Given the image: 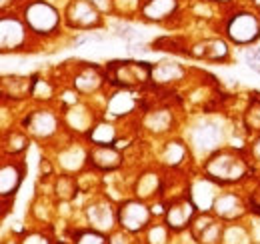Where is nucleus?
Returning a JSON list of instances; mask_svg holds the SVG:
<instances>
[{
	"instance_id": "obj_42",
	"label": "nucleus",
	"mask_w": 260,
	"mask_h": 244,
	"mask_svg": "<svg viewBox=\"0 0 260 244\" xmlns=\"http://www.w3.org/2000/svg\"><path fill=\"white\" fill-rule=\"evenodd\" d=\"M100 12H114V0H90Z\"/></svg>"
},
{
	"instance_id": "obj_31",
	"label": "nucleus",
	"mask_w": 260,
	"mask_h": 244,
	"mask_svg": "<svg viewBox=\"0 0 260 244\" xmlns=\"http://www.w3.org/2000/svg\"><path fill=\"white\" fill-rule=\"evenodd\" d=\"M222 244H252V234L240 224H230L224 228Z\"/></svg>"
},
{
	"instance_id": "obj_39",
	"label": "nucleus",
	"mask_w": 260,
	"mask_h": 244,
	"mask_svg": "<svg viewBox=\"0 0 260 244\" xmlns=\"http://www.w3.org/2000/svg\"><path fill=\"white\" fill-rule=\"evenodd\" d=\"M20 244H52V240L46 234L32 230V232H24V236L20 238Z\"/></svg>"
},
{
	"instance_id": "obj_3",
	"label": "nucleus",
	"mask_w": 260,
	"mask_h": 244,
	"mask_svg": "<svg viewBox=\"0 0 260 244\" xmlns=\"http://www.w3.org/2000/svg\"><path fill=\"white\" fill-rule=\"evenodd\" d=\"M106 80L114 88L142 90L152 86V64L144 60H112L106 64Z\"/></svg>"
},
{
	"instance_id": "obj_34",
	"label": "nucleus",
	"mask_w": 260,
	"mask_h": 244,
	"mask_svg": "<svg viewBox=\"0 0 260 244\" xmlns=\"http://www.w3.org/2000/svg\"><path fill=\"white\" fill-rule=\"evenodd\" d=\"M56 92V86L48 80V78H42V76H36L32 80V94L36 100H50Z\"/></svg>"
},
{
	"instance_id": "obj_8",
	"label": "nucleus",
	"mask_w": 260,
	"mask_h": 244,
	"mask_svg": "<svg viewBox=\"0 0 260 244\" xmlns=\"http://www.w3.org/2000/svg\"><path fill=\"white\" fill-rule=\"evenodd\" d=\"M224 144V130L216 122H202L192 128L190 132V148L196 154L210 156L212 152L220 150Z\"/></svg>"
},
{
	"instance_id": "obj_46",
	"label": "nucleus",
	"mask_w": 260,
	"mask_h": 244,
	"mask_svg": "<svg viewBox=\"0 0 260 244\" xmlns=\"http://www.w3.org/2000/svg\"><path fill=\"white\" fill-rule=\"evenodd\" d=\"M16 0H2V12H6L8 10V6H12Z\"/></svg>"
},
{
	"instance_id": "obj_33",
	"label": "nucleus",
	"mask_w": 260,
	"mask_h": 244,
	"mask_svg": "<svg viewBox=\"0 0 260 244\" xmlns=\"http://www.w3.org/2000/svg\"><path fill=\"white\" fill-rule=\"evenodd\" d=\"M76 188H78L76 180H74L72 176H68V174H62V176H58V178L54 180V192H56V196L62 198V200H70V198L76 194Z\"/></svg>"
},
{
	"instance_id": "obj_21",
	"label": "nucleus",
	"mask_w": 260,
	"mask_h": 244,
	"mask_svg": "<svg viewBox=\"0 0 260 244\" xmlns=\"http://www.w3.org/2000/svg\"><path fill=\"white\" fill-rule=\"evenodd\" d=\"M188 56L208 62H226L230 60V48H228L226 40L210 38V40H202L198 44L188 46Z\"/></svg>"
},
{
	"instance_id": "obj_9",
	"label": "nucleus",
	"mask_w": 260,
	"mask_h": 244,
	"mask_svg": "<svg viewBox=\"0 0 260 244\" xmlns=\"http://www.w3.org/2000/svg\"><path fill=\"white\" fill-rule=\"evenodd\" d=\"M22 128L38 140H50L60 130V116L50 108H36L22 120Z\"/></svg>"
},
{
	"instance_id": "obj_1",
	"label": "nucleus",
	"mask_w": 260,
	"mask_h": 244,
	"mask_svg": "<svg viewBox=\"0 0 260 244\" xmlns=\"http://www.w3.org/2000/svg\"><path fill=\"white\" fill-rule=\"evenodd\" d=\"M252 160L246 152V148H220L210 156H206L202 164V172L218 182L222 188L232 184L246 182L252 174Z\"/></svg>"
},
{
	"instance_id": "obj_45",
	"label": "nucleus",
	"mask_w": 260,
	"mask_h": 244,
	"mask_svg": "<svg viewBox=\"0 0 260 244\" xmlns=\"http://www.w3.org/2000/svg\"><path fill=\"white\" fill-rule=\"evenodd\" d=\"M246 64H248V66H250V68H252V70H254V72H258V74H260V62H254V60H246Z\"/></svg>"
},
{
	"instance_id": "obj_13",
	"label": "nucleus",
	"mask_w": 260,
	"mask_h": 244,
	"mask_svg": "<svg viewBox=\"0 0 260 244\" xmlns=\"http://www.w3.org/2000/svg\"><path fill=\"white\" fill-rule=\"evenodd\" d=\"M220 192H222V186L218 182H214L212 178H208L204 172L188 186V196L194 202L198 212H212L214 200L218 198Z\"/></svg>"
},
{
	"instance_id": "obj_22",
	"label": "nucleus",
	"mask_w": 260,
	"mask_h": 244,
	"mask_svg": "<svg viewBox=\"0 0 260 244\" xmlns=\"http://www.w3.org/2000/svg\"><path fill=\"white\" fill-rule=\"evenodd\" d=\"M134 194H136V198H140L144 202L160 200V194H162V176L158 172H154V170L140 172V176L134 182Z\"/></svg>"
},
{
	"instance_id": "obj_17",
	"label": "nucleus",
	"mask_w": 260,
	"mask_h": 244,
	"mask_svg": "<svg viewBox=\"0 0 260 244\" xmlns=\"http://www.w3.org/2000/svg\"><path fill=\"white\" fill-rule=\"evenodd\" d=\"M86 220L88 226L100 230V232H110L114 226H118L116 222V208H112V204L106 198H94L88 206H86Z\"/></svg>"
},
{
	"instance_id": "obj_23",
	"label": "nucleus",
	"mask_w": 260,
	"mask_h": 244,
	"mask_svg": "<svg viewBox=\"0 0 260 244\" xmlns=\"http://www.w3.org/2000/svg\"><path fill=\"white\" fill-rule=\"evenodd\" d=\"M172 124H174L172 108H150V110H144L142 126L150 134L164 136V134H168L172 130Z\"/></svg>"
},
{
	"instance_id": "obj_37",
	"label": "nucleus",
	"mask_w": 260,
	"mask_h": 244,
	"mask_svg": "<svg viewBox=\"0 0 260 244\" xmlns=\"http://www.w3.org/2000/svg\"><path fill=\"white\" fill-rule=\"evenodd\" d=\"M142 0H114V12L120 16H138Z\"/></svg>"
},
{
	"instance_id": "obj_26",
	"label": "nucleus",
	"mask_w": 260,
	"mask_h": 244,
	"mask_svg": "<svg viewBox=\"0 0 260 244\" xmlns=\"http://www.w3.org/2000/svg\"><path fill=\"white\" fill-rule=\"evenodd\" d=\"M86 140L96 146H114L118 140V130L112 122L96 120L92 124V128L86 132Z\"/></svg>"
},
{
	"instance_id": "obj_30",
	"label": "nucleus",
	"mask_w": 260,
	"mask_h": 244,
	"mask_svg": "<svg viewBox=\"0 0 260 244\" xmlns=\"http://www.w3.org/2000/svg\"><path fill=\"white\" fill-rule=\"evenodd\" d=\"M172 230L164 224V222H152L146 230H144V244H168Z\"/></svg>"
},
{
	"instance_id": "obj_7",
	"label": "nucleus",
	"mask_w": 260,
	"mask_h": 244,
	"mask_svg": "<svg viewBox=\"0 0 260 244\" xmlns=\"http://www.w3.org/2000/svg\"><path fill=\"white\" fill-rule=\"evenodd\" d=\"M64 22L68 28L88 32L102 26V16L96 6L90 4V0H70L66 4Z\"/></svg>"
},
{
	"instance_id": "obj_38",
	"label": "nucleus",
	"mask_w": 260,
	"mask_h": 244,
	"mask_svg": "<svg viewBox=\"0 0 260 244\" xmlns=\"http://www.w3.org/2000/svg\"><path fill=\"white\" fill-rule=\"evenodd\" d=\"M246 204H248V212L260 216V182L250 190V194L246 198Z\"/></svg>"
},
{
	"instance_id": "obj_20",
	"label": "nucleus",
	"mask_w": 260,
	"mask_h": 244,
	"mask_svg": "<svg viewBox=\"0 0 260 244\" xmlns=\"http://www.w3.org/2000/svg\"><path fill=\"white\" fill-rule=\"evenodd\" d=\"M186 76H188V68L178 62L160 60L152 64V86L170 88V86L186 80Z\"/></svg>"
},
{
	"instance_id": "obj_12",
	"label": "nucleus",
	"mask_w": 260,
	"mask_h": 244,
	"mask_svg": "<svg viewBox=\"0 0 260 244\" xmlns=\"http://www.w3.org/2000/svg\"><path fill=\"white\" fill-rule=\"evenodd\" d=\"M142 106V98L136 94V90H126V88H114V92L106 98V116L110 120H120L132 116L138 108Z\"/></svg>"
},
{
	"instance_id": "obj_40",
	"label": "nucleus",
	"mask_w": 260,
	"mask_h": 244,
	"mask_svg": "<svg viewBox=\"0 0 260 244\" xmlns=\"http://www.w3.org/2000/svg\"><path fill=\"white\" fill-rule=\"evenodd\" d=\"M132 236H134V234H130L126 230L114 232V234H110V244H136V240H134Z\"/></svg>"
},
{
	"instance_id": "obj_41",
	"label": "nucleus",
	"mask_w": 260,
	"mask_h": 244,
	"mask_svg": "<svg viewBox=\"0 0 260 244\" xmlns=\"http://www.w3.org/2000/svg\"><path fill=\"white\" fill-rule=\"evenodd\" d=\"M246 152L250 156V160H252V164H258L260 166V134L248 144V148H246Z\"/></svg>"
},
{
	"instance_id": "obj_4",
	"label": "nucleus",
	"mask_w": 260,
	"mask_h": 244,
	"mask_svg": "<svg viewBox=\"0 0 260 244\" xmlns=\"http://www.w3.org/2000/svg\"><path fill=\"white\" fill-rule=\"evenodd\" d=\"M222 32L228 42L250 46L260 40V14L252 8H236L226 16Z\"/></svg>"
},
{
	"instance_id": "obj_47",
	"label": "nucleus",
	"mask_w": 260,
	"mask_h": 244,
	"mask_svg": "<svg viewBox=\"0 0 260 244\" xmlns=\"http://www.w3.org/2000/svg\"><path fill=\"white\" fill-rule=\"evenodd\" d=\"M250 2V6H252V10H256L260 14V0H248Z\"/></svg>"
},
{
	"instance_id": "obj_11",
	"label": "nucleus",
	"mask_w": 260,
	"mask_h": 244,
	"mask_svg": "<svg viewBox=\"0 0 260 244\" xmlns=\"http://www.w3.org/2000/svg\"><path fill=\"white\" fill-rule=\"evenodd\" d=\"M224 228L226 226L222 224V220L212 212H198L188 230L198 244H222Z\"/></svg>"
},
{
	"instance_id": "obj_24",
	"label": "nucleus",
	"mask_w": 260,
	"mask_h": 244,
	"mask_svg": "<svg viewBox=\"0 0 260 244\" xmlns=\"http://www.w3.org/2000/svg\"><path fill=\"white\" fill-rule=\"evenodd\" d=\"M188 150H190V146L178 138L166 140L162 144V152H160V160L166 166V170L168 168H182V164L188 158Z\"/></svg>"
},
{
	"instance_id": "obj_43",
	"label": "nucleus",
	"mask_w": 260,
	"mask_h": 244,
	"mask_svg": "<svg viewBox=\"0 0 260 244\" xmlns=\"http://www.w3.org/2000/svg\"><path fill=\"white\" fill-rule=\"evenodd\" d=\"M246 60L260 62V48H246Z\"/></svg>"
},
{
	"instance_id": "obj_10",
	"label": "nucleus",
	"mask_w": 260,
	"mask_h": 244,
	"mask_svg": "<svg viewBox=\"0 0 260 244\" xmlns=\"http://www.w3.org/2000/svg\"><path fill=\"white\" fill-rule=\"evenodd\" d=\"M164 204H166V210H164L162 222L172 232H182V230L190 228V224L194 222L196 214H198L190 196L174 198V200H168Z\"/></svg>"
},
{
	"instance_id": "obj_25",
	"label": "nucleus",
	"mask_w": 260,
	"mask_h": 244,
	"mask_svg": "<svg viewBox=\"0 0 260 244\" xmlns=\"http://www.w3.org/2000/svg\"><path fill=\"white\" fill-rule=\"evenodd\" d=\"M64 120L72 132H84L86 134L92 128V124H94V116H92V110L90 108L80 106L76 102V104L68 106V110H66L64 114Z\"/></svg>"
},
{
	"instance_id": "obj_29",
	"label": "nucleus",
	"mask_w": 260,
	"mask_h": 244,
	"mask_svg": "<svg viewBox=\"0 0 260 244\" xmlns=\"http://www.w3.org/2000/svg\"><path fill=\"white\" fill-rule=\"evenodd\" d=\"M32 80L34 78H28V76H6L2 80V90H4V96L8 98H26L32 94Z\"/></svg>"
},
{
	"instance_id": "obj_28",
	"label": "nucleus",
	"mask_w": 260,
	"mask_h": 244,
	"mask_svg": "<svg viewBox=\"0 0 260 244\" xmlns=\"http://www.w3.org/2000/svg\"><path fill=\"white\" fill-rule=\"evenodd\" d=\"M28 142H30V134L24 130V128H14L10 130L6 136H4V154H10L12 156H22L28 148Z\"/></svg>"
},
{
	"instance_id": "obj_15",
	"label": "nucleus",
	"mask_w": 260,
	"mask_h": 244,
	"mask_svg": "<svg viewBox=\"0 0 260 244\" xmlns=\"http://www.w3.org/2000/svg\"><path fill=\"white\" fill-rule=\"evenodd\" d=\"M180 12V0H142L138 18L150 24H166Z\"/></svg>"
},
{
	"instance_id": "obj_16",
	"label": "nucleus",
	"mask_w": 260,
	"mask_h": 244,
	"mask_svg": "<svg viewBox=\"0 0 260 244\" xmlns=\"http://www.w3.org/2000/svg\"><path fill=\"white\" fill-rule=\"evenodd\" d=\"M106 84V70L94 64H80L72 74V88L78 94H94Z\"/></svg>"
},
{
	"instance_id": "obj_6",
	"label": "nucleus",
	"mask_w": 260,
	"mask_h": 244,
	"mask_svg": "<svg viewBox=\"0 0 260 244\" xmlns=\"http://www.w3.org/2000/svg\"><path fill=\"white\" fill-rule=\"evenodd\" d=\"M32 38V32L26 26V22L20 14L2 12V18H0V46H2V52L26 50V46L30 44Z\"/></svg>"
},
{
	"instance_id": "obj_14",
	"label": "nucleus",
	"mask_w": 260,
	"mask_h": 244,
	"mask_svg": "<svg viewBox=\"0 0 260 244\" xmlns=\"http://www.w3.org/2000/svg\"><path fill=\"white\" fill-rule=\"evenodd\" d=\"M246 212H248L246 198L234 190H222L212 206V214L222 222H238Z\"/></svg>"
},
{
	"instance_id": "obj_19",
	"label": "nucleus",
	"mask_w": 260,
	"mask_h": 244,
	"mask_svg": "<svg viewBox=\"0 0 260 244\" xmlns=\"http://www.w3.org/2000/svg\"><path fill=\"white\" fill-rule=\"evenodd\" d=\"M124 164V154L116 146H88V166L100 172H114Z\"/></svg>"
},
{
	"instance_id": "obj_18",
	"label": "nucleus",
	"mask_w": 260,
	"mask_h": 244,
	"mask_svg": "<svg viewBox=\"0 0 260 244\" xmlns=\"http://www.w3.org/2000/svg\"><path fill=\"white\" fill-rule=\"evenodd\" d=\"M24 176H26V162L22 158H16V160L10 158V160L2 162V168H0V192H2L4 200L18 192L20 184L24 182Z\"/></svg>"
},
{
	"instance_id": "obj_44",
	"label": "nucleus",
	"mask_w": 260,
	"mask_h": 244,
	"mask_svg": "<svg viewBox=\"0 0 260 244\" xmlns=\"http://www.w3.org/2000/svg\"><path fill=\"white\" fill-rule=\"evenodd\" d=\"M202 2H208V4H214V6H224V8H230L236 0H202Z\"/></svg>"
},
{
	"instance_id": "obj_5",
	"label": "nucleus",
	"mask_w": 260,
	"mask_h": 244,
	"mask_svg": "<svg viewBox=\"0 0 260 244\" xmlns=\"http://www.w3.org/2000/svg\"><path fill=\"white\" fill-rule=\"evenodd\" d=\"M152 208L148 202L140 198H126L116 206V222L120 230L130 234H142L152 224Z\"/></svg>"
},
{
	"instance_id": "obj_36",
	"label": "nucleus",
	"mask_w": 260,
	"mask_h": 244,
	"mask_svg": "<svg viewBox=\"0 0 260 244\" xmlns=\"http://www.w3.org/2000/svg\"><path fill=\"white\" fill-rule=\"evenodd\" d=\"M112 34L114 36H118V38H124L126 42H140L142 40V32L136 30L134 26H130L126 22H118V24H114V28H112Z\"/></svg>"
},
{
	"instance_id": "obj_35",
	"label": "nucleus",
	"mask_w": 260,
	"mask_h": 244,
	"mask_svg": "<svg viewBox=\"0 0 260 244\" xmlns=\"http://www.w3.org/2000/svg\"><path fill=\"white\" fill-rule=\"evenodd\" d=\"M244 126L248 132H258L260 134V98H254L246 112H244Z\"/></svg>"
},
{
	"instance_id": "obj_2",
	"label": "nucleus",
	"mask_w": 260,
	"mask_h": 244,
	"mask_svg": "<svg viewBox=\"0 0 260 244\" xmlns=\"http://www.w3.org/2000/svg\"><path fill=\"white\" fill-rule=\"evenodd\" d=\"M20 16L30 28L34 38H52L62 26V12L48 0H24L20 4Z\"/></svg>"
},
{
	"instance_id": "obj_32",
	"label": "nucleus",
	"mask_w": 260,
	"mask_h": 244,
	"mask_svg": "<svg viewBox=\"0 0 260 244\" xmlns=\"http://www.w3.org/2000/svg\"><path fill=\"white\" fill-rule=\"evenodd\" d=\"M74 244H110V236H106V232H100L94 228H86L74 234Z\"/></svg>"
},
{
	"instance_id": "obj_27",
	"label": "nucleus",
	"mask_w": 260,
	"mask_h": 244,
	"mask_svg": "<svg viewBox=\"0 0 260 244\" xmlns=\"http://www.w3.org/2000/svg\"><path fill=\"white\" fill-rule=\"evenodd\" d=\"M58 162L68 172L80 170L84 164H88V148H80L78 144L72 142V144H68L64 150L58 154Z\"/></svg>"
}]
</instances>
